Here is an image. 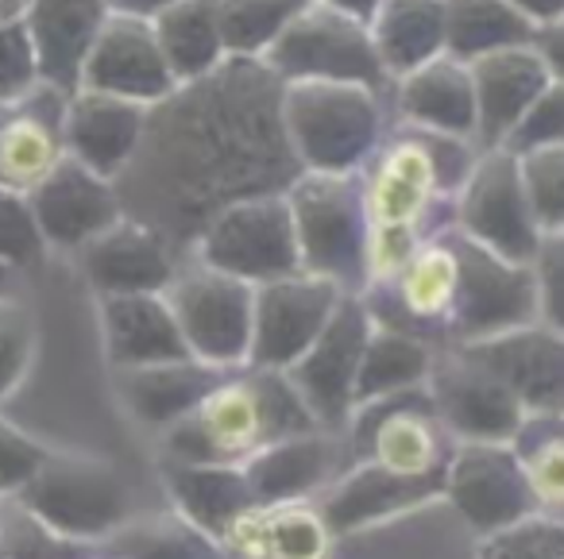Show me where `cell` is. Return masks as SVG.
<instances>
[{
    "instance_id": "obj_1",
    "label": "cell",
    "mask_w": 564,
    "mask_h": 559,
    "mask_svg": "<svg viewBox=\"0 0 564 559\" xmlns=\"http://www.w3.org/2000/svg\"><path fill=\"white\" fill-rule=\"evenodd\" d=\"M299 174L282 128V81L263 58H228L151 105L117 194L124 217L159 228L171 243H194L220 209L286 194Z\"/></svg>"
},
{
    "instance_id": "obj_2",
    "label": "cell",
    "mask_w": 564,
    "mask_h": 559,
    "mask_svg": "<svg viewBox=\"0 0 564 559\" xmlns=\"http://www.w3.org/2000/svg\"><path fill=\"white\" fill-rule=\"evenodd\" d=\"M476 143L425 132L414 124L387 128L383 143L360 171L371 232H406L430 240L453 224L456 194L476 163Z\"/></svg>"
},
{
    "instance_id": "obj_3",
    "label": "cell",
    "mask_w": 564,
    "mask_h": 559,
    "mask_svg": "<svg viewBox=\"0 0 564 559\" xmlns=\"http://www.w3.org/2000/svg\"><path fill=\"white\" fill-rule=\"evenodd\" d=\"M322 428L286 371L236 366L189 417L163 432V456L197 463H248L259 448Z\"/></svg>"
},
{
    "instance_id": "obj_4",
    "label": "cell",
    "mask_w": 564,
    "mask_h": 559,
    "mask_svg": "<svg viewBox=\"0 0 564 559\" xmlns=\"http://www.w3.org/2000/svg\"><path fill=\"white\" fill-rule=\"evenodd\" d=\"M383 97L352 81H286L282 128L302 171L360 174L391 128Z\"/></svg>"
},
{
    "instance_id": "obj_5",
    "label": "cell",
    "mask_w": 564,
    "mask_h": 559,
    "mask_svg": "<svg viewBox=\"0 0 564 559\" xmlns=\"http://www.w3.org/2000/svg\"><path fill=\"white\" fill-rule=\"evenodd\" d=\"M302 271L337 282L348 294L368 289V205L360 174L302 171L286 189Z\"/></svg>"
},
{
    "instance_id": "obj_6",
    "label": "cell",
    "mask_w": 564,
    "mask_h": 559,
    "mask_svg": "<svg viewBox=\"0 0 564 559\" xmlns=\"http://www.w3.org/2000/svg\"><path fill=\"white\" fill-rule=\"evenodd\" d=\"M17 505H24L51 533L86 544L109 540L124 520H132V494L117 467L74 451H51L17 494Z\"/></svg>"
},
{
    "instance_id": "obj_7",
    "label": "cell",
    "mask_w": 564,
    "mask_h": 559,
    "mask_svg": "<svg viewBox=\"0 0 564 559\" xmlns=\"http://www.w3.org/2000/svg\"><path fill=\"white\" fill-rule=\"evenodd\" d=\"M194 259L251 286L291 278L302 271L299 232L286 194H259L220 209L194 235Z\"/></svg>"
},
{
    "instance_id": "obj_8",
    "label": "cell",
    "mask_w": 564,
    "mask_h": 559,
    "mask_svg": "<svg viewBox=\"0 0 564 559\" xmlns=\"http://www.w3.org/2000/svg\"><path fill=\"white\" fill-rule=\"evenodd\" d=\"M263 63L282 86L286 81H352V86H368L379 94L391 89V74L379 63L371 28L317 0L294 17V24L274 40Z\"/></svg>"
},
{
    "instance_id": "obj_9",
    "label": "cell",
    "mask_w": 564,
    "mask_h": 559,
    "mask_svg": "<svg viewBox=\"0 0 564 559\" xmlns=\"http://www.w3.org/2000/svg\"><path fill=\"white\" fill-rule=\"evenodd\" d=\"M456 297L448 313V348L491 340L538 320V282L530 263H510L491 248L468 240L453 224Z\"/></svg>"
},
{
    "instance_id": "obj_10",
    "label": "cell",
    "mask_w": 564,
    "mask_h": 559,
    "mask_svg": "<svg viewBox=\"0 0 564 559\" xmlns=\"http://www.w3.org/2000/svg\"><path fill=\"white\" fill-rule=\"evenodd\" d=\"M166 302H171L189 355L217 371L248 366L251 317H256L251 282L189 259V266H178L174 282L166 286Z\"/></svg>"
},
{
    "instance_id": "obj_11",
    "label": "cell",
    "mask_w": 564,
    "mask_h": 559,
    "mask_svg": "<svg viewBox=\"0 0 564 559\" xmlns=\"http://www.w3.org/2000/svg\"><path fill=\"white\" fill-rule=\"evenodd\" d=\"M345 436L348 463L376 459L406 474H445L448 456L456 448L425 386L360 402L348 417Z\"/></svg>"
},
{
    "instance_id": "obj_12",
    "label": "cell",
    "mask_w": 564,
    "mask_h": 559,
    "mask_svg": "<svg viewBox=\"0 0 564 559\" xmlns=\"http://www.w3.org/2000/svg\"><path fill=\"white\" fill-rule=\"evenodd\" d=\"M453 224L468 240L491 248L510 263H533L541 228L533 220L530 197L522 186L518 155L510 147H479L460 194H456Z\"/></svg>"
},
{
    "instance_id": "obj_13",
    "label": "cell",
    "mask_w": 564,
    "mask_h": 559,
    "mask_svg": "<svg viewBox=\"0 0 564 559\" xmlns=\"http://www.w3.org/2000/svg\"><path fill=\"white\" fill-rule=\"evenodd\" d=\"M371 328H376V317H371L364 294H340L322 336L310 343L299 363L286 366V379L294 382V390L325 432H345L348 417H352L356 374H360Z\"/></svg>"
},
{
    "instance_id": "obj_14",
    "label": "cell",
    "mask_w": 564,
    "mask_h": 559,
    "mask_svg": "<svg viewBox=\"0 0 564 559\" xmlns=\"http://www.w3.org/2000/svg\"><path fill=\"white\" fill-rule=\"evenodd\" d=\"M441 497L479 536H491L538 513V497L514 443H456Z\"/></svg>"
},
{
    "instance_id": "obj_15",
    "label": "cell",
    "mask_w": 564,
    "mask_h": 559,
    "mask_svg": "<svg viewBox=\"0 0 564 559\" xmlns=\"http://www.w3.org/2000/svg\"><path fill=\"white\" fill-rule=\"evenodd\" d=\"M425 390L456 443H510L525 420L522 402L507 382L460 348L433 359Z\"/></svg>"
},
{
    "instance_id": "obj_16",
    "label": "cell",
    "mask_w": 564,
    "mask_h": 559,
    "mask_svg": "<svg viewBox=\"0 0 564 559\" xmlns=\"http://www.w3.org/2000/svg\"><path fill=\"white\" fill-rule=\"evenodd\" d=\"M340 294H348V289L306 271L256 286L248 366L286 371L299 363L310 343L322 336V328L329 325Z\"/></svg>"
},
{
    "instance_id": "obj_17",
    "label": "cell",
    "mask_w": 564,
    "mask_h": 559,
    "mask_svg": "<svg viewBox=\"0 0 564 559\" xmlns=\"http://www.w3.org/2000/svg\"><path fill=\"white\" fill-rule=\"evenodd\" d=\"M78 89L124 97L135 105H159L178 89V78L166 66V55L155 40V28L143 17L109 12L82 58Z\"/></svg>"
},
{
    "instance_id": "obj_18",
    "label": "cell",
    "mask_w": 564,
    "mask_h": 559,
    "mask_svg": "<svg viewBox=\"0 0 564 559\" xmlns=\"http://www.w3.org/2000/svg\"><path fill=\"white\" fill-rule=\"evenodd\" d=\"M322 494V517L337 536H348L437 502L445 494V474H406L376 459H356Z\"/></svg>"
},
{
    "instance_id": "obj_19",
    "label": "cell",
    "mask_w": 564,
    "mask_h": 559,
    "mask_svg": "<svg viewBox=\"0 0 564 559\" xmlns=\"http://www.w3.org/2000/svg\"><path fill=\"white\" fill-rule=\"evenodd\" d=\"M460 351L507 382L525 417H564V332L533 320L491 340L460 343Z\"/></svg>"
},
{
    "instance_id": "obj_20",
    "label": "cell",
    "mask_w": 564,
    "mask_h": 559,
    "mask_svg": "<svg viewBox=\"0 0 564 559\" xmlns=\"http://www.w3.org/2000/svg\"><path fill=\"white\" fill-rule=\"evenodd\" d=\"M28 201H32V212L40 220L47 248L63 251H82L89 240L109 232L124 217L117 182L101 178V174L82 166L70 155L58 158L55 171L35 189H28Z\"/></svg>"
},
{
    "instance_id": "obj_21",
    "label": "cell",
    "mask_w": 564,
    "mask_h": 559,
    "mask_svg": "<svg viewBox=\"0 0 564 559\" xmlns=\"http://www.w3.org/2000/svg\"><path fill=\"white\" fill-rule=\"evenodd\" d=\"M82 271L101 297L109 294H166L178 274L174 243L159 228L120 217L109 232L82 248Z\"/></svg>"
},
{
    "instance_id": "obj_22",
    "label": "cell",
    "mask_w": 564,
    "mask_h": 559,
    "mask_svg": "<svg viewBox=\"0 0 564 559\" xmlns=\"http://www.w3.org/2000/svg\"><path fill=\"white\" fill-rule=\"evenodd\" d=\"M66 97L58 86H40L20 101L0 105V186L28 194L35 189L58 158L66 155L63 143V112Z\"/></svg>"
},
{
    "instance_id": "obj_23",
    "label": "cell",
    "mask_w": 564,
    "mask_h": 559,
    "mask_svg": "<svg viewBox=\"0 0 564 559\" xmlns=\"http://www.w3.org/2000/svg\"><path fill=\"white\" fill-rule=\"evenodd\" d=\"M148 128V105L124 101V97L74 89L63 112V143L66 155L82 166L97 171L101 178L117 182L132 163L135 147Z\"/></svg>"
},
{
    "instance_id": "obj_24",
    "label": "cell",
    "mask_w": 564,
    "mask_h": 559,
    "mask_svg": "<svg viewBox=\"0 0 564 559\" xmlns=\"http://www.w3.org/2000/svg\"><path fill=\"white\" fill-rule=\"evenodd\" d=\"M471 86H476V147H502L518 120L549 86V66L541 63L538 47H507L476 58Z\"/></svg>"
},
{
    "instance_id": "obj_25",
    "label": "cell",
    "mask_w": 564,
    "mask_h": 559,
    "mask_svg": "<svg viewBox=\"0 0 564 559\" xmlns=\"http://www.w3.org/2000/svg\"><path fill=\"white\" fill-rule=\"evenodd\" d=\"M159 474L174 513H182L189 525L220 544H228L236 520L256 509V494L240 463H197V459L163 456Z\"/></svg>"
},
{
    "instance_id": "obj_26",
    "label": "cell",
    "mask_w": 564,
    "mask_h": 559,
    "mask_svg": "<svg viewBox=\"0 0 564 559\" xmlns=\"http://www.w3.org/2000/svg\"><path fill=\"white\" fill-rule=\"evenodd\" d=\"M394 117L425 132L476 143V86L471 66L441 55L417 70L394 78Z\"/></svg>"
},
{
    "instance_id": "obj_27",
    "label": "cell",
    "mask_w": 564,
    "mask_h": 559,
    "mask_svg": "<svg viewBox=\"0 0 564 559\" xmlns=\"http://www.w3.org/2000/svg\"><path fill=\"white\" fill-rule=\"evenodd\" d=\"M337 456L340 451L333 432L314 428V432H299L267 443L240 467L251 482L256 505H291L310 502L337 479Z\"/></svg>"
},
{
    "instance_id": "obj_28",
    "label": "cell",
    "mask_w": 564,
    "mask_h": 559,
    "mask_svg": "<svg viewBox=\"0 0 564 559\" xmlns=\"http://www.w3.org/2000/svg\"><path fill=\"white\" fill-rule=\"evenodd\" d=\"M105 355L112 371L151 366L171 359H194L182 340V328L166 294H109L101 297Z\"/></svg>"
},
{
    "instance_id": "obj_29",
    "label": "cell",
    "mask_w": 564,
    "mask_h": 559,
    "mask_svg": "<svg viewBox=\"0 0 564 559\" xmlns=\"http://www.w3.org/2000/svg\"><path fill=\"white\" fill-rule=\"evenodd\" d=\"M220 379L225 371L202 359H171V363L151 366H120L117 394L140 425L166 432L182 417H189Z\"/></svg>"
},
{
    "instance_id": "obj_30",
    "label": "cell",
    "mask_w": 564,
    "mask_h": 559,
    "mask_svg": "<svg viewBox=\"0 0 564 559\" xmlns=\"http://www.w3.org/2000/svg\"><path fill=\"white\" fill-rule=\"evenodd\" d=\"M105 17H109L105 0H32L24 24L32 32L35 58H40V81L74 94L82 58Z\"/></svg>"
},
{
    "instance_id": "obj_31",
    "label": "cell",
    "mask_w": 564,
    "mask_h": 559,
    "mask_svg": "<svg viewBox=\"0 0 564 559\" xmlns=\"http://www.w3.org/2000/svg\"><path fill=\"white\" fill-rule=\"evenodd\" d=\"M333 540L337 533L310 502L256 505L228 533V548L248 559H333Z\"/></svg>"
},
{
    "instance_id": "obj_32",
    "label": "cell",
    "mask_w": 564,
    "mask_h": 559,
    "mask_svg": "<svg viewBox=\"0 0 564 559\" xmlns=\"http://www.w3.org/2000/svg\"><path fill=\"white\" fill-rule=\"evenodd\" d=\"M368 28L391 86L445 55V0H383Z\"/></svg>"
},
{
    "instance_id": "obj_33",
    "label": "cell",
    "mask_w": 564,
    "mask_h": 559,
    "mask_svg": "<svg viewBox=\"0 0 564 559\" xmlns=\"http://www.w3.org/2000/svg\"><path fill=\"white\" fill-rule=\"evenodd\" d=\"M151 28H155V40L178 86L205 78V74L228 63L217 0H174V4L151 17Z\"/></svg>"
},
{
    "instance_id": "obj_34",
    "label": "cell",
    "mask_w": 564,
    "mask_h": 559,
    "mask_svg": "<svg viewBox=\"0 0 564 559\" xmlns=\"http://www.w3.org/2000/svg\"><path fill=\"white\" fill-rule=\"evenodd\" d=\"M538 28L510 0H445V55L476 63L484 55L533 43Z\"/></svg>"
},
{
    "instance_id": "obj_35",
    "label": "cell",
    "mask_w": 564,
    "mask_h": 559,
    "mask_svg": "<svg viewBox=\"0 0 564 559\" xmlns=\"http://www.w3.org/2000/svg\"><path fill=\"white\" fill-rule=\"evenodd\" d=\"M433 359H437V351L422 336L376 325L368 336V348H364L360 374H356V405L371 402V397L399 394V390L425 386Z\"/></svg>"
},
{
    "instance_id": "obj_36",
    "label": "cell",
    "mask_w": 564,
    "mask_h": 559,
    "mask_svg": "<svg viewBox=\"0 0 564 559\" xmlns=\"http://www.w3.org/2000/svg\"><path fill=\"white\" fill-rule=\"evenodd\" d=\"M109 559H232V551L171 509L148 520H124L109 536Z\"/></svg>"
},
{
    "instance_id": "obj_37",
    "label": "cell",
    "mask_w": 564,
    "mask_h": 559,
    "mask_svg": "<svg viewBox=\"0 0 564 559\" xmlns=\"http://www.w3.org/2000/svg\"><path fill=\"white\" fill-rule=\"evenodd\" d=\"M310 4L314 0H217L228 58H263Z\"/></svg>"
},
{
    "instance_id": "obj_38",
    "label": "cell",
    "mask_w": 564,
    "mask_h": 559,
    "mask_svg": "<svg viewBox=\"0 0 564 559\" xmlns=\"http://www.w3.org/2000/svg\"><path fill=\"white\" fill-rule=\"evenodd\" d=\"M510 443L525 467L538 509L564 517V417H525Z\"/></svg>"
},
{
    "instance_id": "obj_39",
    "label": "cell",
    "mask_w": 564,
    "mask_h": 559,
    "mask_svg": "<svg viewBox=\"0 0 564 559\" xmlns=\"http://www.w3.org/2000/svg\"><path fill=\"white\" fill-rule=\"evenodd\" d=\"M518 171H522V186L530 197L533 220L541 232H561L564 228V143H549V147L514 151Z\"/></svg>"
},
{
    "instance_id": "obj_40",
    "label": "cell",
    "mask_w": 564,
    "mask_h": 559,
    "mask_svg": "<svg viewBox=\"0 0 564 559\" xmlns=\"http://www.w3.org/2000/svg\"><path fill=\"white\" fill-rule=\"evenodd\" d=\"M0 559H94V544L51 533L24 505L0 513Z\"/></svg>"
},
{
    "instance_id": "obj_41",
    "label": "cell",
    "mask_w": 564,
    "mask_h": 559,
    "mask_svg": "<svg viewBox=\"0 0 564 559\" xmlns=\"http://www.w3.org/2000/svg\"><path fill=\"white\" fill-rule=\"evenodd\" d=\"M479 559H564V517L530 513L491 536H479Z\"/></svg>"
},
{
    "instance_id": "obj_42",
    "label": "cell",
    "mask_w": 564,
    "mask_h": 559,
    "mask_svg": "<svg viewBox=\"0 0 564 559\" xmlns=\"http://www.w3.org/2000/svg\"><path fill=\"white\" fill-rule=\"evenodd\" d=\"M35 317L12 294L0 297V402L24 382L35 359Z\"/></svg>"
},
{
    "instance_id": "obj_43",
    "label": "cell",
    "mask_w": 564,
    "mask_h": 559,
    "mask_svg": "<svg viewBox=\"0 0 564 559\" xmlns=\"http://www.w3.org/2000/svg\"><path fill=\"white\" fill-rule=\"evenodd\" d=\"M43 251H47V240H43L28 194L0 186V263L20 271V266L40 263Z\"/></svg>"
},
{
    "instance_id": "obj_44",
    "label": "cell",
    "mask_w": 564,
    "mask_h": 559,
    "mask_svg": "<svg viewBox=\"0 0 564 559\" xmlns=\"http://www.w3.org/2000/svg\"><path fill=\"white\" fill-rule=\"evenodd\" d=\"M40 86V58L24 20H0V105L20 101Z\"/></svg>"
},
{
    "instance_id": "obj_45",
    "label": "cell",
    "mask_w": 564,
    "mask_h": 559,
    "mask_svg": "<svg viewBox=\"0 0 564 559\" xmlns=\"http://www.w3.org/2000/svg\"><path fill=\"white\" fill-rule=\"evenodd\" d=\"M533 282H538V320L564 332V228L541 232L533 251Z\"/></svg>"
},
{
    "instance_id": "obj_46",
    "label": "cell",
    "mask_w": 564,
    "mask_h": 559,
    "mask_svg": "<svg viewBox=\"0 0 564 559\" xmlns=\"http://www.w3.org/2000/svg\"><path fill=\"white\" fill-rule=\"evenodd\" d=\"M549 143H564V81H549L541 89V97L518 120V128L510 132V140L502 147L530 151V147H549Z\"/></svg>"
},
{
    "instance_id": "obj_47",
    "label": "cell",
    "mask_w": 564,
    "mask_h": 559,
    "mask_svg": "<svg viewBox=\"0 0 564 559\" xmlns=\"http://www.w3.org/2000/svg\"><path fill=\"white\" fill-rule=\"evenodd\" d=\"M47 456L51 448H43L28 432H20L9 417H0V497H17Z\"/></svg>"
},
{
    "instance_id": "obj_48",
    "label": "cell",
    "mask_w": 564,
    "mask_h": 559,
    "mask_svg": "<svg viewBox=\"0 0 564 559\" xmlns=\"http://www.w3.org/2000/svg\"><path fill=\"white\" fill-rule=\"evenodd\" d=\"M533 47H538L541 63L549 66V78L564 81V20L538 28V32H533Z\"/></svg>"
},
{
    "instance_id": "obj_49",
    "label": "cell",
    "mask_w": 564,
    "mask_h": 559,
    "mask_svg": "<svg viewBox=\"0 0 564 559\" xmlns=\"http://www.w3.org/2000/svg\"><path fill=\"white\" fill-rule=\"evenodd\" d=\"M533 28H545V24H556L564 20V0H510Z\"/></svg>"
},
{
    "instance_id": "obj_50",
    "label": "cell",
    "mask_w": 564,
    "mask_h": 559,
    "mask_svg": "<svg viewBox=\"0 0 564 559\" xmlns=\"http://www.w3.org/2000/svg\"><path fill=\"white\" fill-rule=\"evenodd\" d=\"M105 4H109V12H128V17L151 20L155 12H163L166 4H174V0H105Z\"/></svg>"
},
{
    "instance_id": "obj_51",
    "label": "cell",
    "mask_w": 564,
    "mask_h": 559,
    "mask_svg": "<svg viewBox=\"0 0 564 559\" xmlns=\"http://www.w3.org/2000/svg\"><path fill=\"white\" fill-rule=\"evenodd\" d=\"M317 4H329V9L345 12V17H356V20H364V24H371V17L379 12L383 0H317Z\"/></svg>"
},
{
    "instance_id": "obj_52",
    "label": "cell",
    "mask_w": 564,
    "mask_h": 559,
    "mask_svg": "<svg viewBox=\"0 0 564 559\" xmlns=\"http://www.w3.org/2000/svg\"><path fill=\"white\" fill-rule=\"evenodd\" d=\"M9 282H12V266H4V263H0V297L9 294Z\"/></svg>"
},
{
    "instance_id": "obj_53",
    "label": "cell",
    "mask_w": 564,
    "mask_h": 559,
    "mask_svg": "<svg viewBox=\"0 0 564 559\" xmlns=\"http://www.w3.org/2000/svg\"><path fill=\"white\" fill-rule=\"evenodd\" d=\"M0 502H4V497H0ZM0 513H4V505H0Z\"/></svg>"
}]
</instances>
